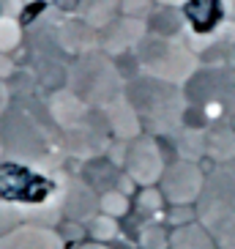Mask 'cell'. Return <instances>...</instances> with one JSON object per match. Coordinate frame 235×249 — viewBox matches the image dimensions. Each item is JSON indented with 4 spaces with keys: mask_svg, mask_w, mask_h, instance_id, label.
Listing matches in <instances>:
<instances>
[{
    "mask_svg": "<svg viewBox=\"0 0 235 249\" xmlns=\"http://www.w3.org/2000/svg\"><path fill=\"white\" fill-rule=\"evenodd\" d=\"M205 156L216 164H227L235 159V129L230 124H211L205 132Z\"/></svg>",
    "mask_w": 235,
    "mask_h": 249,
    "instance_id": "14",
    "label": "cell"
},
{
    "mask_svg": "<svg viewBox=\"0 0 235 249\" xmlns=\"http://www.w3.org/2000/svg\"><path fill=\"white\" fill-rule=\"evenodd\" d=\"M197 219V211H191V205H172L169 211V222L172 225H186V222H194Z\"/></svg>",
    "mask_w": 235,
    "mask_h": 249,
    "instance_id": "27",
    "label": "cell"
},
{
    "mask_svg": "<svg viewBox=\"0 0 235 249\" xmlns=\"http://www.w3.org/2000/svg\"><path fill=\"white\" fill-rule=\"evenodd\" d=\"M181 85L156 80V77H140L126 88V99L137 110L140 121L156 134H172L184 126L186 115V96L181 93Z\"/></svg>",
    "mask_w": 235,
    "mask_h": 249,
    "instance_id": "2",
    "label": "cell"
},
{
    "mask_svg": "<svg viewBox=\"0 0 235 249\" xmlns=\"http://www.w3.org/2000/svg\"><path fill=\"white\" fill-rule=\"evenodd\" d=\"M25 225V211L22 205H14V203H3L0 200V235H6L8 230Z\"/></svg>",
    "mask_w": 235,
    "mask_h": 249,
    "instance_id": "23",
    "label": "cell"
},
{
    "mask_svg": "<svg viewBox=\"0 0 235 249\" xmlns=\"http://www.w3.org/2000/svg\"><path fill=\"white\" fill-rule=\"evenodd\" d=\"M60 11H77V8H82V0H58Z\"/></svg>",
    "mask_w": 235,
    "mask_h": 249,
    "instance_id": "28",
    "label": "cell"
},
{
    "mask_svg": "<svg viewBox=\"0 0 235 249\" xmlns=\"http://www.w3.org/2000/svg\"><path fill=\"white\" fill-rule=\"evenodd\" d=\"M71 93L80 96L88 107H107L123 96V82L107 55L85 52L71 69Z\"/></svg>",
    "mask_w": 235,
    "mask_h": 249,
    "instance_id": "4",
    "label": "cell"
},
{
    "mask_svg": "<svg viewBox=\"0 0 235 249\" xmlns=\"http://www.w3.org/2000/svg\"><path fill=\"white\" fill-rule=\"evenodd\" d=\"M0 142L3 156L17 164H38L50 154V140L33 115L22 110H6L0 115Z\"/></svg>",
    "mask_w": 235,
    "mask_h": 249,
    "instance_id": "6",
    "label": "cell"
},
{
    "mask_svg": "<svg viewBox=\"0 0 235 249\" xmlns=\"http://www.w3.org/2000/svg\"><path fill=\"white\" fill-rule=\"evenodd\" d=\"M142 249H169V235L162 225H145L140 233Z\"/></svg>",
    "mask_w": 235,
    "mask_h": 249,
    "instance_id": "24",
    "label": "cell"
},
{
    "mask_svg": "<svg viewBox=\"0 0 235 249\" xmlns=\"http://www.w3.org/2000/svg\"><path fill=\"white\" fill-rule=\"evenodd\" d=\"M0 159H3V142H0Z\"/></svg>",
    "mask_w": 235,
    "mask_h": 249,
    "instance_id": "33",
    "label": "cell"
},
{
    "mask_svg": "<svg viewBox=\"0 0 235 249\" xmlns=\"http://www.w3.org/2000/svg\"><path fill=\"white\" fill-rule=\"evenodd\" d=\"M145 28H148V33H151V36L175 38L178 33L186 28L184 11H181V8H175V6H162V8H156V11H151V17H148Z\"/></svg>",
    "mask_w": 235,
    "mask_h": 249,
    "instance_id": "18",
    "label": "cell"
},
{
    "mask_svg": "<svg viewBox=\"0 0 235 249\" xmlns=\"http://www.w3.org/2000/svg\"><path fill=\"white\" fill-rule=\"evenodd\" d=\"M184 19L186 28L197 36H208V33H216L224 22V0H186L184 6Z\"/></svg>",
    "mask_w": 235,
    "mask_h": 249,
    "instance_id": "11",
    "label": "cell"
},
{
    "mask_svg": "<svg viewBox=\"0 0 235 249\" xmlns=\"http://www.w3.org/2000/svg\"><path fill=\"white\" fill-rule=\"evenodd\" d=\"M85 227H88V235L99 244H107L118 235V219H112V216H107V213H101V211L96 213Z\"/></svg>",
    "mask_w": 235,
    "mask_h": 249,
    "instance_id": "21",
    "label": "cell"
},
{
    "mask_svg": "<svg viewBox=\"0 0 235 249\" xmlns=\"http://www.w3.org/2000/svg\"><path fill=\"white\" fill-rule=\"evenodd\" d=\"M77 249H110L107 244H99V241H90V244H80Z\"/></svg>",
    "mask_w": 235,
    "mask_h": 249,
    "instance_id": "30",
    "label": "cell"
},
{
    "mask_svg": "<svg viewBox=\"0 0 235 249\" xmlns=\"http://www.w3.org/2000/svg\"><path fill=\"white\" fill-rule=\"evenodd\" d=\"M123 170L126 176L134 181V186H156L162 181L164 170V156H162V148L153 137H134L132 142H126V151H123Z\"/></svg>",
    "mask_w": 235,
    "mask_h": 249,
    "instance_id": "7",
    "label": "cell"
},
{
    "mask_svg": "<svg viewBox=\"0 0 235 249\" xmlns=\"http://www.w3.org/2000/svg\"><path fill=\"white\" fill-rule=\"evenodd\" d=\"M189 96L197 112H202L208 124H216L219 118L235 112V66H216L194 71L186 82Z\"/></svg>",
    "mask_w": 235,
    "mask_h": 249,
    "instance_id": "5",
    "label": "cell"
},
{
    "mask_svg": "<svg viewBox=\"0 0 235 249\" xmlns=\"http://www.w3.org/2000/svg\"><path fill=\"white\" fill-rule=\"evenodd\" d=\"M0 249H66V241L55 227L19 225L0 235Z\"/></svg>",
    "mask_w": 235,
    "mask_h": 249,
    "instance_id": "10",
    "label": "cell"
},
{
    "mask_svg": "<svg viewBox=\"0 0 235 249\" xmlns=\"http://www.w3.org/2000/svg\"><path fill=\"white\" fill-rule=\"evenodd\" d=\"M63 145L71 156H80V159H90L104 148V134L93 132V129H85V121L74 129H66V140Z\"/></svg>",
    "mask_w": 235,
    "mask_h": 249,
    "instance_id": "16",
    "label": "cell"
},
{
    "mask_svg": "<svg viewBox=\"0 0 235 249\" xmlns=\"http://www.w3.org/2000/svg\"><path fill=\"white\" fill-rule=\"evenodd\" d=\"M178 154L186 161H197L200 156H205V132L202 129H184L178 137Z\"/></svg>",
    "mask_w": 235,
    "mask_h": 249,
    "instance_id": "19",
    "label": "cell"
},
{
    "mask_svg": "<svg viewBox=\"0 0 235 249\" xmlns=\"http://www.w3.org/2000/svg\"><path fill=\"white\" fill-rule=\"evenodd\" d=\"M202 186H205V173L200 170L197 161H186V159L167 164L162 181H159L164 200L172 205H194L202 195Z\"/></svg>",
    "mask_w": 235,
    "mask_h": 249,
    "instance_id": "8",
    "label": "cell"
},
{
    "mask_svg": "<svg viewBox=\"0 0 235 249\" xmlns=\"http://www.w3.org/2000/svg\"><path fill=\"white\" fill-rule=\"evenodd\" d=\"M137 60L148 77L172 82V85H186L197 71V55L186 44H181L178 38H142L137 47Z\"/></svg>",
    "mask_w": 235,
    "mask_h": 249,
    "instance_id": "3",
    "label": "cell"
},
{
    "mask_svg": "<svg viewBox=\"0 0 235 249\" xmlns=\"http://www.w3.org/2000/svg\"><path fill=\"white\" fill-rule=\"evenodd\" d=\"M197 222L213 235L219 249H235V159L216 164L205 176L202 195L194 203Z\"/></svg>",
    "mask_w": 235,
    "mask_h": 249,
    "instance_id": "1",
    "label": "cell"
},
{
    "mask_svg": "<svg viewBox=\"0 0 235 249\" xmlns=\"http://www.w3.org/2000/svg\"><path fill=\"white\" fill-rule=\"evenodd\" d=\"M115 3L118 0H93L90 8H85V22H88L93 30L107 28V25L112 22L110 14H112V6H115Z\"/></svg>",
    "mask_w": 235,
    "mask_h": 249,
    "instance_id": "22",
    "label": "cell"
},
{
    "mask_svg": "<svg viewBox=\"0 0 235 249\" xmlns=\"http://www.w3.org/2000/svg\"><path fill=\"white\" fill-rule=\"evenodd\" d=\"M50 110H52V118L58 121L63 129H74L80 126L88 115V104L82 102L80 96H74L71 90L68 93H55L50 102Z\"/></svg>",
    "mask_w": 235,
    "mask_h": 249,
    "instance_id": "15",
    "label": "cell"
},
{
    "mask_svg": "<svg viewBox=\"0 0 235 249\" xmlns=\"http://www.w3.org/2000/svg\"><path fill=\"white\" fill-rule=\"evenodd\" d=\"M156 3H162V6H184V3H186V0H156Z\"/></svg>",
    "mask_w": 235,
    "mask_h": 249,
    "instance_id": "31",
    "label": "cell"
},
{
    "mask_svg": "<svg viewBox=\"0 0 235 249\" xmlns=\"http://www.w3.org/2000/svg\"><path fill=\"white\" fill-rule=\"evenodd\" d=\"M230 11H233V19H235V0L230 3Z\"/></svg>",
    "mask_w": 235,
    "mask_h": 249,
    "instance_id": "32",
    "label": "cell"
},
{
    "mask_svg": "<svg viewBox=\"0 0 235 249\" xmlns=\"http://www.w3.org/2000/svg\"><path fill=\"white\" fill-rule=\"evenodd\" d=\"M99 211L112 216V219H120L126 211H129V195L120 189H107L99 195Z\"/></svg>",
    "mask_w": 235,
    "mask_h": 249,
    "instance_id": "20",
    "label": "cell"
},
{
    "mask_svg": "<svg viewBox=\"0 0 235 249\" xmlns=\"http://www.w3.org/2000/svg\"><path fill=\"white\" fill-rule=\"evenodd\" d=\"M137 205H140V208H142L145 213H159V211H162V205H164V195H162V189H156V186H142Z\"/></svg>",
    "mask_w": 235,
    "mask_h": 249,
    "instance_id": "25",
    "label": "cell"
},
{
    "mask_svg": "<svg viewBox=\"0 0 235 249\" xmlns=\"http://www.w3.org/2000/svg\"><path fill=\"white\" fill-rule=\"evenodd\" d=\"M104 110V121H107V129L115 134L118 140H123V142H132L134 137H140L142 134V121L137 115V110L132 107V102L120 96L115 102H110Z\"/></svg>",
    "mask_w": 235,
    "mask_h": 249,
    "instance_id": "12",
    "label": "cell"
},
{
    "mask_svg": "<svg viewBox=\"0 0 235 249\" xmlns=\"http://www.w3.org/2000/svg\"><path fill=\"white\" fill-rule=\"evenodd\" d=\"M60 211L66 219L88 225L99 213V195L90 183H85V178H68L63 186V197H60Z\"/></svg>",
    "mask_w": 235,
    "mask_h": 249,
    "instance_id": "9",
    "label": "cell"
},
{
    "mask_svg": "<svg viewBox=\"0 0 235 249\" xmlns=\"http://www.w3.org/2000/svg\"><path fill=\"white\" fill-rule=\"evenodd\" d=\"M151 3L153 0H118V8L132 19H142V17H151V11H153Z\"/></svg>",
    "mask_w": 235,
    "mask_h": 249,
    "instance_id": "26",
    "label": "cell"
},
{
    "mask_svg": "<svg viewBox=\"0 0 235 249\" xmlns=\"http://www.w3.org/2000/svg\"><path fill=\"white\" fill-rule=\"evenodd\" d=\"M8 110V90H6V85L0 82V115Z\"/></svg>",
    "mask_w": 235,
    "mask_h": 249,
    "instance_id": "29",
    "label": "cell"
},
{
    "mask_svg": "<svg viewBox=\"0 0 235 249\" xmlns=\"http://www.w3.org/2000/svg\"><path fill=\"white\" fill-rule=\"evenodd\" d=\"M107 33L101 36V47L104 52H126L129 47H140V41L145 38V22L142 19H132V17H123V19H115V22L107 25Z\"/></svg>",
    "mask_w": 235,
    "mask_h": 249,
    "instance_id": "13",
    "label": "cell"
},
{
    "mask_svg": "<svg viewBox=\"0 0 235 249\" xmlns=\"http://www.w3.org/2000/svg\"><path fill=\"white\" fill-rule=\"evenodd\" d=\"M169 249H219V247L200 222H186V225H178L169 233Z\"/></svg>",
    "mask_w": 235,
    "mask_h": 249,
    "instance_id": "17",
    "label": "cell"
}]
</instances>
